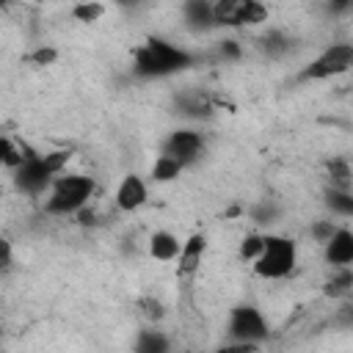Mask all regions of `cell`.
I'll return each instance as SVG.
<instances>
[{
    "label": "cell",
    "mask_w": 353,
    "mask_h": 353,
    "mask_svg": "<svg viewBox=\"0 0 353 353\" xmlns=\"http://www.w3.org/2000/svg\"><path fill=\"white\" fill-rule=\"evenodd\" d=\"M132 69L141 77H165L174 72H182L193 63V55L165 39H146L135 55H132Z\"/></svg>",
    "instance_id": "obj_1"
},
{
    "label": "cell",
    "mask_w": 353,
    "mask_h": 353,
    "mask_svg": "<svg viewBox=\"0 0 353 353\" xmlns=\"http://www.w3.org/2000/svg\"><path fill=\"white\" fill-rule=\"evenodd\" d=\"M298 251L295 243L290 237H279V234H262V251L251 259L254 262V273L262 279H281L295 268Z\"/></svg>",
    "instance_id": "obj_2"
},
{
    "label": "cell",
    "mask_w": 353,
    "mask_h": 353,
    "mask_svg": "<svg viewBox=\"0 0 353 353\" xmlns=\"http://www.w3.org/2000/svg\"><path fill=\"white\" fill-rule=\"evenodd\" d=\"M94 193V182L91 176H83V174H66V176H58L52 182V193L47 199V212L52 215H69V212H77L85 207L88 196Z\"/></svg>",
    "instance_id": "obj_3"
},
{
    "label": "cell",
    "mask_w": 353,
    "mask_h": 353,
    "mask_svg": "<svg viewBox=\"0 0 353 353\" xmlns=\"http://www.w3.org/2000/svg\"><path fill=\"white\" fill-rule=\"evenodd\" d=\"M229 334L237 339V347H256L268 336V323L254 306H237L229 317Z\"/></svg>",
    "instance_id": "obj_4"
},
{
    "label": "cell",
    "mask_w": 353,
    "mask_h": 353,
    "mask_svg": "<svg viewBox=\"0 0 353 353\" xmlns=\"http://www.w3.org/2000/svg\"><path fill=\"white\" fill-rule=\"evenodd\" d=\"M353 63V47L350 44H331L323 55H317L309 69L303 72V80H325V77H336L345 74Z\"/></svg>",
    "instance_id": "obj_5"
},
{
    "label": "cell",
    "mask_w": 353,
    "mask_h": 353,
    "mask_svg": "<svg viewBox=\"0 0 353 353\" xmlns=\"http://www.w3.org/2000/svg\"><path fill=\"white\" fill-rule=\"evenodd\" d=\"M52 176H55V174L47 168V163H44L41 154H28V157H22V163L17 165L14 185H17V190H22V193H28V196H39L44 188H50Z\"/></svg>",
    "instance_id": "obj_6"
},
{
    "label": "cell",
    "mask_w": 353,
    "mask_h": 353,
    "mask_svg": "<svg viewBox=\"0 0 353 353\" xmlns=\"http://www.w3.org/2000/svg\"><path fill=\"white\" fill-rule=\"evenodd\" d=\"M201 152H204V138L196 130H176L165 138V146H163V154H171L182 165L193 163Z\"/></svg>",
    "instance_id": "obj_7"
},
{
    "label": "cell",
    "mask_w": 353,
    "mask_h": 353,
    "mask_svg": "<svg viewBox=\"0 0 353 353\" xmlns=\"http://www.w3.org/2000/svg\"><path fill=\"white\" fill-rule=\"evenodd\" d=\"M116 204L124 212H135L138 207H143L146 204V185H143V179L135 176V174H127L121 179L119 190H116Z\"/></svg>",
    "instance_id": "obj_8"
},
{
    "label": "cell",
    "mask_w": 353,
    "mask_h": 353,
    "mask_svg": "<svg viewBox=\"0 0 353 353\" xmlns=\"http://www.w3.org/2000/svg\"><path fill=\"white\" fill-rule=\"evenodd\" d=\"M325 259L331 265H350L353 262V234L347 229H334L331 237L325 240Z\"/></svg>",
    "instance_id": "obj_9"
},
{
    "label": "cell",
    "mask_w": 353,
    "mask_h": 353,
    "mask_svg": "<svg viewBox=\"0 0 353 353\" xmlns=\"http://www.w3.org/2000/svg\"><path fill=\"white\" fill-rule=\"evenodd\" d=\"M204 251H207V237L204 234H190L185 243H182V248H179V270L182 273H190V270H196L199 268V262H201V256H204Z\"/></svg>",
    "instance_id": "obj_10"
},
{
    "label": "cell",
    "mask_w": 353,
    "mask_h": 353,
    "mask_svg": "<svg viewBox=\"0 0 353 353\" xmlns=\"http://www.w3.org/2000/svg\"><path fill=\"white\" fill-rule=\"evenodd\" d=\"M179 248H182V243H179L171 232H154L152 240H149V254H152L154 259H160V262L176 259V256H179Z\"/></svg>",
    "instance_id": "obj_11"
},
{
    "label": "cell",
    "mask_w": 353,
    "mask_h": 353,
    "mask_svg": "<svg viewBox=\"0 0 353 353\" xmlns=\"http://www.w3.org/2000/svg\"><path fill=\"white\" fill-rule=\"evenodd\" d=\"M185 19L196 28H212V0H185Z\"/></svg>",
    "instance_id": "obj_12"
},
{
    "label": "cell",
    "mask_w": 353,
    "mask_h": 353,
    "mask_svg": "<svg viewBox=\"0 0 353 353\" xmlns=\"http://www.w3.org/2000/svg\"><path fill=\"white\" fill-rule=\"evenodd\" d=\"M182 163L179 160H174L171 154H160L157 160H154V165H152V179L154 182H174L179 174H182Z\"/></svg>",
    "instance_id": "obj_13"
},
{
    "label": "cell",
    "mask_w": 353,
    "mask_h": 353,
    "mask_svg": "<svg viewBox=\"0 0 353 353\" xmlns=\"http://www.w3.org/2000/svg\"><path fill=\"white\" fill-rule=\"evenodd\" d=\"M240 0H212V25H237Z\"/></svg>",
    "instance_id": "obj_14"
},
{
    "label": "cell",
    "mask_w": 353,
    "mask_h": 353,
    "mask_svg": "<svg viewBox=\"0 0 353 353\" xmlns=\"http://www.w3.org/2000/svg\"><path fill=\"white\" fill-rule=\"evenodd\" d=\"M268 19V8L259 0H240V14L237 25H259Z\"/></svg>",
    "instance_id": "obj_15"
},
{
    "label": "cell",
    "mask_w": 353,
    "mask_h": 353,
    "mask_svg": "<svg viewBox=\"0 0 353 353\" xmlns=\"http://www.w3.org/2000/svg\"><path fill=\"white\" fill-rule=\"evenodd\" d=\"M105 14V8H102V3H94V0H85V3H77L74 8H72V17L77 19V22H85V25H91V22H97L99 17Z\"/></svg>",
    "instance_id": "obj_16"
},
{
    "label": "cell",
    "mask_w": 353,
    "mask_h": 353,
    "mask_svg": "<svg viewBox=\"0 0 353 353\" xmlns=\"http://www.w3.org/2000/svg\"><path fill=\"white\" fill-rule=\"evenodd\" d=\"M328 207L336 210V212H342V215H350V212H353V199H350L347 190L331 188V190H328Z\"/></svg>",
    "instance_id": "obj_17"
},
{
    "label": "cell",
    "mask_w": 353,
    "mask_h": 353,
    "mask_svg": "<svg viewBox=\"0 0 353 353\" xmlns=\"http://www.w3.org/2000/svg\"><path fill=\"white\" fill-rule=\"evenodd\" d=\"M328 174H331L334 188L347 190V185H350V168H347L345 160H331V163H328Z\"/></svg>",
    "instance_id": "obj_18"
},
{
    "label": "cell",
    "mask_w": 353,
    "mask_h": 353,
    "mask_svg": "<svg viewBox=\"0 0 353 353\" xmlns=\"http://www.w3.org/2000/svg\"><path fill=\"white\" fill-rule=\"evenodd\" d=\"M19 163H22V154L14 149V143L6 135H0V168L3 165H19Z\"/></svg>",
    "instance_id": "obj_19"
},
{
    "label": "cell",
    "mask_w": 353,
    "mask_h": 353,
    "mask_svg": "<svg viewBox=\"0 0 353 353\" xmlns=\"http://www.w3.org/2000/svg\"><path fill=\"white\" fill-rule=\"evenodd\" d=\"M165 347H168V342H165L160 334H152V331H146L143 339L138 342V350H141V353H160V350H165Z\"/></svg>",
    "instance_id": "obj_20"
},
{
    "label": "cell",
    "mask_w": 353,
    "mask_h": 353,
    "mask_svg": "<svg viewBox=\"0 0 353 353\" xmlns=\"http://www.w3.org/2000/svg\"><path fill=\"white\" fill-rule=\"evenodd\" d=\"M44 157V163H47V168L58 176L61 171H63V165L69 163V152H63V149H58V152H47V154H41Z\"/></svg>",
    "instance_id": "obj_21"
},
{
    "label": "cell",
    "mask_w": 353,
    "mask_h": 353,
    "mask_svg": "<svg viewBox=\"0 0 353 353\" xmlns=\"http://www.w3.org/2000/svg\"><path fill=\"white\" fill-rule=\"evenodd\" d=\"M259 251H262V234H248L243 240V245H240V256L243 259H254Z\"/></svg>",
    "instance_id": "obj_22"
},
{
    "label": "cell",
    "mask_w": 353,
    "mask_h": 353,
    "mask_svg": "<svg viewBox=\"0 0 353 353\" xmlns=\"http://www.w3.org/2000/svg\"><path fill=\"white\" fill-rule=\"evenodd\" d=\"M14 262V251H11V243L6 237H0V273H6Z\"/></svg>",
    "instance_id": "obj_23"
},
{
    "label": "cell",
    "mask_w": 353,
    "mask_h": 353,
    "mask_svg": "<svg viewBox=\"0 0 353 353\" xmlns=\"http://www.w3.org/2000/svg\"><path fill=\"white\" fill-rule=\"evenodd\" d=\"M55 58H58V52H55V50H50V47H47V50L41 47V50H36V52H33V61H36L39 66H47V63H52Z\"/></svg>",
    "instance_id": "obj_24"
},
{
    "label": "cell",
    "mask_w": 353,
    "mask_h": 353,
    "mask_svg": "<svg viewBox=\"0 0 353 353\" xmlns=\"http://www.w3.org/2000/svg\"><path fill=\"white\" fill-rule=\"evenodd\" d=\"M141 306H146L143 312H146L149 317H154V320H160V317H163V306H160V301H152V298H146V301H141Z\"/></svg>",
    "instance_id": "obj_25"
},
{
    "label": "cell",
    "mask_w": 353,
    "mask_h": 353,
    "mask_svg": "<svg viewBox=\"0 0 353 353\" xmlns=\"http://www.w3.org/2000/svg\"><path fill=\"white\" fill-rule=\"evenodd\" d=\"M268 50H273V52H281V50H287V39H281L279 33L268 36Z\"/></svg>",
    "instance_id": "obj_26"
},
{
    "label": "cell",
    "mask_w": 353,
    "mask_h": 353,
    "mask_svg": "<svg viewBox=\"0 0 353 353\" xmlns=\"http://www.w3.org/2000/svg\"><path fill=\"white\" fill-rule=\"evenodd\" d=\"M331 232H334L331 223H317V226H314V237H317L320 243H325V240L331 237Z\"/></svg>",
    "instance_id": "obj_27"
},
{
    "label": "cell",
    "mask_w": 353,
    "mask_h": 353,
    "mask_svg": "<svg viewBox=\"0 0 353 353\" xmlns=\"http://www.w3.org/2000/svg\"><path fill=\"white\" fill-rule=\"evenodd\" d=\"M353 6V0H331V8L334 11H347Z\"/></svg>",
    "instance_id": "obj_28"
},
{
    "label": "cell",
    "mask_w": 353,
    "mask_h": 353,
    "mask_svg": "<svg viewBox=\"0 0 353 353\" xmlns=\"http://www.w3.org/2000/svg\"><path fill=\"white\" fill-rule=\"evenodd\" d=\"M116 6H135V3H141V0H113Z\"/></svg>",
    "instance_id": "obj_29"
},
{
    "label": "cell",
    "mask_w": 353,
    "mask_h": 353,
    "mask_svg": "<svg viewBox=\"0 0 353 353\" xmlns=\"http://www.w3.org/2000/svg\"><path fill=\"white\" fill-rule=\"evenodd\" d=\"M6 3H11V0H0V6H6Z\"/></svg>",
    "instance_id": "obj_30"
}]
</instances>
